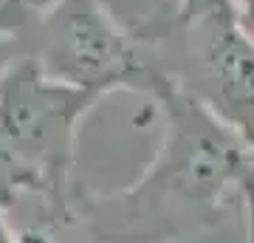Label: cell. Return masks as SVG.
I'll return each mask as SVG.
<instances>
[{
  "instance_id": "6da1fadb",
  "label": "cell",
  "mask_w": 254,
  "mask_h": 243,
  "mask_svg": "<svg viewBox=\"0 0 254 243\" xmlns=\"http://www.w3.org/2000/svg\"><path fill=\"white\" fill-rule=\"evenodd\" d=\"M161 142L133 184L79 189L76 212L96 243H190L215 232L254 187V147L215 113L167 88L153 99Z\"/></svg>"
},
{
  "instance_id": "7a4b0ae2",
  "label": "cell",
  "mask_w": 254,
  "mask_h": 243,
  "mask_svg": "<svg viewBox=\"0 0 254 243\" xmlns=\"http://www.w3.org/2000/svg\"><path fill=\"white\" fill-rule=\"evenodd\" d=\"M164 74L254 147V34L237 6L175 20L170 11L138 23Z\"/></svg>"
},
{
  "instance_id": "3957f363",
  "label": "cell",
  "mask_w": 254,
  "mask_h": 243,
  "mask_svg": "<svg viewBox=\"0 0 254 243\" xmlns=\"http://www.w3.org/2000/svg\"><path fill=\"white\" fill-rule=\"evenodd\" d=\"M37 26L34 57L43 71L63 82L96 90H133L158 99L173 88L153 43L136 26H122L102 0H54Z\"/></svg>"
},
{
  "instance_id": "277c9868",
  "label": "cell",
  "mask_w": 254,
  "mask_h": 243,
  "mask_svg": "<svg viewBox=\"0 0 254 243\" xmlns=\"http://www.w3.org/2000/svg\"><path fill=\"white\" fill-rule=\"evenodd\" d=\"M76 198L51 201L46 195H37V192L20 195L14 204L3 209L11 229H14V241L17 243H96L79 221Z\"/></svg>"
},
{
  "instance_id": "5b68a950",
  "label": "cell",
  "mask_w": 254,
  "mask_h": 243,
  "mask_svg": "<svg viewBox=\"0 0 254 243\" xmlns=\"http://www.w3.org/2000/svg\"><path fill=\"white\" fill-rule=\"evenodd\" d=\"M235 0H178L175 9L170 11L175 20H192V17H200L206 11H215V9H223V6H232Z\"/></svg>"
},
{
  "instance_id": "8992f818",
  "label": "cell",
  "mask_w": 254,
  "mask_h": 243,
  "mask_svg": "<svg viewBox=\"0 0 254 243\" xmlns=\"http://www.w3.org/2000/svg\"><path fill=\"white\" fill-rule=\"evenodd\" d=\"M235 6H237L240 20L246 23V28L254 34V0H235Z\"/></svg>"
},
{
  "instance_id": "52a82bcc",
  "label": "cell",
  "mask_w": 254,
  "mask_h": 243,
  "mask_svg": "<svg viewBox=\"0 0 254 243\" xmlns=\"http://www.w3.org/2000/svg\"><path fill=\"white\" fill-rule=\"evenodd\" d=\"M0 243H17L14 241V229H11L9 218H6L3 209H0Z\"/></svg>"
},
{
  "instance_id": "ba28073f",
  "label": "cell",
  "mask_w": 254,
  "mask_h": 243,
  "mask_svg": "<svg viewBox=\"0 0 254 243\" xmlns=\"http://www.w3.org/2000/svg\"><path fill=\"white\" fill-rule=\"evenodd\" d=\"M246 243H254V241H252V238H249V235H246Z\"/></svg>"
}]
</instances>
